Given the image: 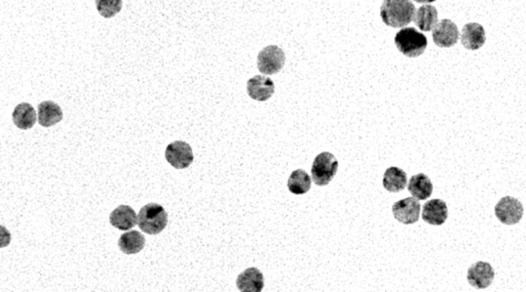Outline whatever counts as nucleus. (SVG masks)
Listing matches in <instances>:
<instances>
[{
    "label": "nucleus",
    "instance_id": "nucleus-4",
    "mask_svg": "<svg viewBox=\"0 0 526 292\" xmlns=\"http://www.w3.org/2000/svg\"><path fill=\"white\" fill-rule=\"evenodd\" d=\"M339 170V161L329 152L319 154L312 166V180L316 186H327Z\"/></svg>",
    "mask_w": 526,
    "mask_h": 292
},
{
    "label": "nucleus",
    "instance_id": "nucleus-15",
    "mask_svg": "<svg viewBox=\"0 0 526 292\" xmlns=\"http://www.w3.org/2000/svg\"><path fill=\"white\" fill-rule=\"evenodd\" d=\"M109 221L117 229L127 231L138 225V217L131 206H119L110 213Z\"/></svg>",
    "mask_w": 526,
    "mask_h": 292
},
{
    "label": "nucleus",
    "instance_id": "nucleus-14",
    "mask_svg": "<svg viewBox=\"0 0 526 292\" xmlns=\"http://www.w3.org/2000/svg\"><path fill=\"white\" fill-rule=\"evenodd\" d=\"M237 287L239 291L260 292L264 287L263 274L258 268H249L237 276Z\"/></svg>",
    "mask_w": 526,
    "mask_h": 292
},
{
    "label": "nucleus",
    "instance_id": "nucleus-22",
    "mask_svg": "<svg viewBox=\"0 0 526 292\" xmlns=\"http://www.w3.org/2000/svg\"><path fill=\"white\" fill-rule=\"evenodd\" d=\"M288 189L295 195L307 193L312 187V179L303 170H297L291 174L288 180Z\"/></svg>",
    "mask_w": 526,
    "mask_h": 292
},
{
    "label": "nucleus",
    "instance_id": "nucleus-13",
    "mask_svg": "<svg viewBox=\"0 0 526 292\" xmlns=\"http://www.w3.org/2000/svg\"><path fill=\"white\" fill-rule=\"evenodd\" d=\"M461 42L467 50H479L486 42L484 28L478 23H468L463 28Z\"/></svg>",
    "mask_w": 526,
    "mask_h": 292
},
{
    "label": "nucleus",
    "instance_id": "nucleus-1",
    "mask_svg": "<svg viewBox=\"0 0 526 292\" xmlns=\"http://www.w3.org/2000/svg\"><path fill=\"white\" fill-rule=\"evenodd\" d=\"M416 6L412 0H384L380 8L382 22L389 27L403 28L414 20Z\"/></svg>",
    "mask_w": 526,
    "mask_h": 292
},
{
    "label": "nucleus",
    "instance_id": "nucleus-7",
    "mask_svg": "<svg viewBox=\"0 0 526 292\" xmlns=\"http://www.w3.org/2000/svg\"><path fill=\"white\" fill-rule=\"evenodd\" d=\"M495 212L500 223L508 226L516 225L523 219V206L516 198L507 196L498 202Z\"/></svg>",
    "mask_w": 526,
    "mask_h": 292
},
{
    "label": "nucleus",
    "instance_id": "nucleus-11",
    "mask_svg": "<svg viewBox=\"0 0 526 292\" xmlns=\"http://www.w3.org/2000/svg\"><path fill=\"white\" fill-rule=\"evenodd\" d=\"M247 91L251 99L265 102L273 97L275 93V83L266 76L256 75L248 80Z\"/></svg>",
    "mask_w": 526,
    "mask_h": 292
},
{
    "label": "nucleus",
    "instance_id": "nucleus-16",
    "mask_svg": "<svg viewBox=\"0 0 526 292\" xmlns=\"http://www.w3.org/2000/svg\"><path fill=\"white\" fill-rule=\"evenodd\" d=\"M63 119L61 107L53 101L42 102L38 105V123L44 127H51Z\"/></svg>",
    "mask_w": 526,
    "mask_h": 292
},
{
    "label": "nucleus",
    "instance_id": "nucleus-2",
    "mask_svg": "<svg viewBox=\"0 0 526 292\" xmlns=\"http://www.w3.org/2000/svg\"><path fill=\"white\" fill-rule=\"evenodd\" d=\"M168 213L158 203H149L141 208L138 226L141 231L149 235H158L168 225Z\"/></svg>",
    "mask_w": 526,
    "mask_h": 292
},
{
    "label": "nucleus",
    "instance_id": "nucleus-19",
    "mask_svg": "<svg viewBox=\"0 0 526 292\" xmlns=\"http://www.w3.org/2000/svg\"><path fill=\"white\" fill-rule=\"evenodd\" d=\"M408 191L418 200H425L433 193V184L429 176L423 174H416L410 179Z\"/></svg>",
    "mask_w": 526,
    "mask_h": 292
},
{
    "label": "nucleus",
    "instance_id": "nucleus-21",
    "mask_svg": "<svg viewBox=\"0 0 526 292\" xmlns=\"http://www.w3.org/2000/svg\"><path fill=\"white\" fill-rule=\"evenodd\" d=\"M145 246V237L138 231L123 234L119 240V247L125 255H136Z\"/></svg>",
    "mask_w": 526,
    "mask_h": 292
},
{
    "label": "nucleus",
    "instance_id": "nucleus-23",
    "mask_svg": "<svg viewBox=\"0 0 526 292\" xmlns=\"http://www.w3.org/2000/svg\"><path fill=\"white\" fill-rule=\"evenodd\" d=\"M95 2L99 14L106 19L112 18L123 8V0H95Z\"/></svg>",
    "mask_w": 526,
    "mask_h": 292
},
{
    "label": "nucleus",
    "instance_id": "nucleus-17",
    "mask_svg": "<svg viewBox=\"0 0 526 292\" xmlns=\"http://www.w3.org/2000/svg\"><path fill=\"white\" fill-rule=\"evenodd\" d=\"M37 116L38 114H36L35 110L30 104L21 103L12 112V121L17 127L26 131L34 127Z\"/></svg>",
    "mask_w": 526,
    "mask_h": 292
},
{
    "label": "nucleus",
    "instance_id": "nucleus-8",
    "mask_svg": "<svg viewBox=\"0 0 526 292\" xmlns=\"http://www.w3.org/2000/svg\"><path fill=\"white\" fill-rule=\"evenodd\" d=\"M459 38V28L448 19L440 21L434 28L433 40L439 48H451L457 44Z\"/></svg>",
    "mask_w": 526,
    "mask_h": 292
},
{
    "label": "nucleus",
    "instance_id": "nucleus-9",
    "mask_svg": "<svg viewBox=\"0 0 526 292\" xmlns=\"http://www.w3.org/2000/svg\"><path fill=\"white\" fill-rule=\"evenodd\" d=\"M395 219L405 225L416 223L420 219L421 204L416 198H405L393 206Z\"/></svg>",
    "mask_w": 526,
    "mask_h": 292
},
{
    "label": "nucleus",
    "instance_id": "nucleus-20",
    "mask_svg": "<svg viewBox=\"0 0 526 292\" xmlns=\"http://www.w3.org/2000/svg\"><path fill=\"white\" fill-rule=\"evenodd\" d=\"M414 21L421 31H432L438 24L437 10H436L435 6L425 4L418 8Z\"/></svg>",
    "mask_w": 526,
    "mask_h": 292
},
{
    "label": "nucleus",
    "instance_id": "nucleus-24",
    "mask_svg": "<svg viewBox=\"0 0 526 292\" xmlns=\"http://www.w3.org/2000/svg\"><path fill=\"white\" fill-rule=\"evenodd\" d=\"M414 1L418 2V3H432V2H435L436 0H414Z\"/></svg>",
    "mask_w": 526,
    "mask_h": 292
},
{
    "label": "nucleus",
    "instance_id": "nucleus-18",
    "mask_svg": "<svg viewBox=\"0 0 526 292\" xmlns=\"http://www.w3.org/2000/svg\"><path fill=\"white\" fill-rule=\"evenodd\" d=\"M382 185L384 189L393 193L403 191L407 186V174L399 167H390L384 172Z\"/></svg>",
    "mask_w": 526,
    "mask_h": 292
},
{
    "label": "nucleus",
    "instance_id": "nucleus-12",
    "mask_svg": "<svg viewBox=\"0 0 526 292\" xmlns=\"http://www.w3.org/2000/svg\"><path fill=\"white\" fill-rule=\"evenodd\" d=\"M448 217V204L443 200L432 199L423 206V219L430 225H443Z\"/></svg>",
    "mask_w": 526,
    "mask_h": 292
},
{
    "label": "nucleus",
    "instance_id": "nucleus-6",
    "mask_svg": "<svg viewBox=\"0 0 526 292\" xmlns=\"http://www.w3.org/2000/svg\"><path fill=\"white\" fill-rule=\"evenodd\" d=\"M164 157L167 161L176 170H185L189 167L194 159L192 147L183 140H175L168 145L164 152Z\"/></svg>",
    "mask_w": 526,
    "mask_h": 292
},
{
    "label": "nucleus",
    "instance_id": "nucleus-10",
    "mask_svg": "<svg viewBox=\"0 0 526 292\" xmlns=\"http://www.w3.org/2000/svg\"><path fill=\"white\" fill-rule=\"evenodd\" d=\"M495 278V271L491 264L478 262L470 266L468 271V281L475 289H484L491 286Z\"/></svg>",
    "mask_w": 526,
    "mask_h": 292
},
{
    "label": "nucleus",
    "instance_id": "nucleus-5",
    "mask_svg": "<svg viewBox=\"0 0 526 292\" xmlns=\"http://www.w3.org/2000/svg\"><path fill=\"white\" fill-rule=\"evenodd\" d=\"M285 61V53L282 48L277 46H269L258 55V70L265 75H273L281 71Z\"/></svg>",
    "mask_w": 526,
    "mask_h": 292
},
{
    "label": "nucleus",
    "instance_id": "nucleus-3",
    "mask_svg": "<svg viewBox=\"0 0 526 292\" xmlns=\"http://www.w3.org/2000/svg\"><path fill=\"white\" fill-rule=\"evenodd\" d=\"M398 50L407 57H418L425 53L427 39L416 28L408 27L400 30L395 36Z\"/></svg>",
    "mask_w": 526,
    "mask_h": 292
}]
</instances>
